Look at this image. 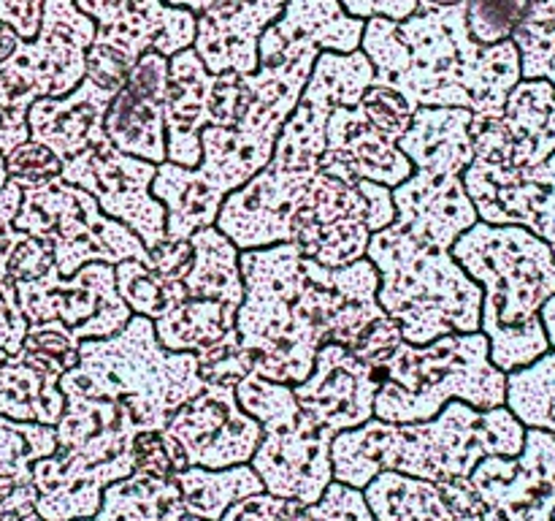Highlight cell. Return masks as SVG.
I'll return each instance as SVG.
<instances>
[{
  "label": "cell",
  "mask_w": 555,
  "mask_h": 521,
  "mask_svg": "<svg viewBox=\"0 0 555 521\" xmlns=\"http://www.w3.org/2000/svg\"><path fill=\"white\" fill-rule=\"evenodd\" d=\"M166 85L168 58L150 49L128 71L122 87L108 103L106 119H103L106 139L119 152L144 157L155 166L168 161Z\"/></svg>",
  "instance_id": "cell-23"
},
{
  "label": "cell",
  "mask_w": 555,
  "mask_h": 521,
  "mask_svg": "<svg viewBox=\"0 0 555 521\" xmlns=\"http://www.w3.org/2000/svg\"><path fill=\"white\" fill-rule=\"evenodd\" d=\"M285 9V0H242L195 16L193 49L211 74H253L258 68V41Z\"/></svg>",
  "instance_id": "cell-28"
},
{
  "label": "cell",
  "mask_w": 555,
  "mask_h": 521,
  "mask_svg": "<svg viewBox=\"0 0 555 521\" xmlns=\"http://www.w3.org/2000/svg\"><path fill=\"white\" fill-rule=\"evenodd\" d=\"M312 521H374L363 488L331 481L318 503L309 505Z\"/></svg>",
  "instance_id": "cell-46"
},
{
  "label": "cell",
  "mask_w": 555,
  "mask_h": 521,
  "mask_svg": "<svg viewBox=\"0 0 555 521\" xmlns=\"http://www.w3.org/2000/svg\"><path fill=\"white\" fill-rule=\"evenodd\" d=\"M54 448H57L54 427L0 416V481L33 483V465L54 454Z\"/></svg>",
  "instance_id": "cell-39"
},
{
  "label": "cell",
  "mask_w": 555,
  "mask_h": 521,
  "mask_svg": "<svg viewBox=\"0 0 555 521\" xmlns=\"http://www.w3.org/2000/svg\"><path fill=\"white\" fill-rule=\"evenodd\" d=\"M553 255H555V244H553ZM540 318H542V326H545V334H547V342H551V351H555V296H551L545 304H542Z\"/></svg>",
  "instance_id": "cell-58"
},
{
  "label": "cell",
  "mask_w": 555,
  "mask_h": 521,
  "mask_svg": "<svg viewBox=\"0 0 555 521\" xmlns=\"http://www.w3.org/2000/svg\"><path fill=\"white\" fill-rule=\"evenodd\" d=\"M220 521H312L309 505L298 499L276 497V494L258 492L238 499L222 513Z\"/></svg>",
  "instance_id": "cell-45"
},
{
  "label": "cell",
  "mask_w": 555,
  "mask_h": 521,
  "mask_svg": "<svg viewBox=\"0 0 555 521\" xmlns=\"http://www.w3.org/2000/svg\"><path fill=\"white\" fill-rule=\"evenodd\" d=\"M466 275L482 288L480 331L491 361L515 372L551 351L540 309L555 296L553 247L524 226L477 220L450 247Z\"/></svg>",
  "instance_id": "cell-4"
},
{
  "label": "cell",
  "mask_w": 555,
  "mask_h": 521,
  "mask_svg": "<svg viewBox=\"0 0 555 521\" xmlns=\"http://www.w3.org/2000/svg\"><path fill=\"white\" fill-rule=\"evenodd\" d=\"M318 171V168H314ZM312 171H280L266 166L225 195L215 226L238 250L291 242V223Z\"/></svg>",
  "instance_id": "cell-24"
},
{
  "label": "cell",
  "mask_w": 555,
  "mask_h": 521,
  "mask_svg": "<svg viewBox=\"0 0 555 521\" xmlns=\"http://www.w3.org/2000/svg\"><path fill=\"white\" fill-rule=\"evenodd\" d=\"M390 195L396 206L393 226L439 247L450 250L461 233L480 220L464 188V174L453 168H412Z\"/></svg>",
  "instance_id": "cell-25"
},
{
  "label": "cell",
  "mask_w": 555,
  "mask_h": 521,
  "mask_svg": "<svg viewBox=\"0 0 555 521\" xmlns=\"http://www.w3.org/2000/svg\"><path fill=\"white\" fill-rule=\"evenodd\" d=\"M396 217L393 195L372 179H341L312 171L291 223V242L301 255L339 269L363 258L374 231Z\"/></svg>",
  "instance_id": "cell-12"
},
{
  "label": "cell",
  "mask_w": 555,
  "mask_h": 521,
  "mask_svg": "<svg viewBox=\"0 0 555 521\" xmlns=\"http://www.w3.org/2000/svg\"><path fill=\"white\" fill-rule=\"evenodd\" d=\"M22 345L30 347V351L43 353V356L54 358V361H60L65 367V372L79 364L81 342L76 340V336L70 334L63 323H57V320H47V323L27 326V334H25V340H22Z\"/></svg>",
  "instance_id": "cell-48"
},
{
  "label": "cell",
  "mask_w": 555,
  "mask_h": 521,
  "mask_svg": "<svg viewBox=\"0 0 555 521\" xmlns=\"http://www.w3.org/2000/svg\"><path fill=\"white\" fill-rule=\"evenodd\" d=\"M152 323H155V334L163 347L198 353L201 347L222 340L236 329V307L225 302H193V298H188Z\"/></svg>",
  "instance_id": "cell-36"
},
{
  "label": "cell",
  "mask_w": 555,
  "mask_h": 521,
  "mask_svg": "<svg viewBox=\"0 0 555 521\" xmlns=\"http://www.w3.org/2000/svg\"><path fill=\"white\" fill-rule=\"evenodd\" d=\"M22 201V188H16L14 182H5L0 188V288H5L11 282L9 277V255L14 250L16 239L22 237V231L14 228L16 209H20Z\"/></svg>",
  "instance_id": "cell-51"
},
{
  "label": "cell",
  "mask_w": 555,
  "mask_h": 521,
  "mask_svg": "<svg viewBox=\"0 0 555 521\" xmlns=\"http://www.w3.org/2000/svg\"><path fill=\"white\" fill-rule=\"evenodd\" d=\"M361 49L374 65V85L401 92L412 109L453 106L499 117L520 81L513 38L477 41L466 3L417 9L404 22L372 16L363 25Z\"/></svg>",
  "instance_id": "cell-2"
},
{
  "label": "cell",
  "mask_w": 555,
  "mask_h": 521,
  "mask_svg": "<svg viewBox=\"0 0 555 521\" xmlns=\"http://www.w3.org/2000/svg\"><path fill=\"white\" fill-rule=\"evenodd\" d=\"M366 258L377 266V302L410 345L480 331L482 288L448 247L390 226L372 233Z\"/></svg>",
  "instance_id": "cell-6"
},
{
  "label": "cell",
  "mask_w": 555,
  "mask_h": 521,
  "mask_svg": "<svg viewBox=\"0 0 555 521\" xmlns=\"http://www.w3.org/2000/svg\"><path fill=\"white\" fill-rule=\"evenodd\" d=\"M507 407L526 429L555 434V351L507 372Z\"/></svg>",
  "instance_id": "cell-37"
},
{
  "label": "cell",
  "mask_w": 555,
  "mask_h": 521,
  "mask_svg": "<svg viewBox=\"0 0 555 521\" xmlns=\"http://www.w3.org/2000/svg\"><path fill=\"white\" fill-rule=\"evenodd\" d=\"M5 182H9V177H5V161H3V155H0V188H3Z\"/></svg>",
  "instance_id": "cell-61"
},
{
  "label": "cell",
  "mask_w": 555,
  "mask_h": 521,
  "mask_svg": "<svg viewBox=\"0 0 555 521\" xmlns=\"http://www.w3.org/2000/svg\"><path fill=\"white\" fill-rule=\"evenodd\" d=\"M3 161L9 182H14L22 190L41 188V185H49L52 179H60V174H63V157L54 155L49 147L38 144L33 139L5 152Z\"/></svg>",
  "instance_id": "cell-42"
},
{
  "label": "cell",
  "mask_w": 555,
  "mask_h": 521,
  "mask_svg": "<svg viewBox=\"0 0 555 521\" xmlns=\"http://www.w3.org/2000/svg\"><path fill=\"white\" fill-rule=\"evenodd\" d=\"M188 516L204 521H220L222 513L238 499L249 494L266 492L263 481L249 465H233L225 470H206V467H184L177 472Z\"/></svg>",
  "instance_id": "cell-35"
},
{
  "label": "cell",
  "mask_w": 555,
  "mask_h": 521,
  "mask_svg": "<svg viewBox=\"0 0 555 521\" xmlns=\"http://www.w3.org/2000/svg\"><path fill=\"white\" fill-rule=\"evenodd\" d=\"M253 103L244 74H211L193 47L168 58L166 150L168 161L195 168L206 128H236Z\"/></svg>",
  "instance_id": "cell-15"
},
{
  "label": "cell",
  "mask_w": 555,
  "mask_h": 521,
  "mask_svg": "<svg viewBox=\"0 0 555 521\" xmlns=\"http://www.w3.org/2000/svg\"><path fill=\"white\" fill-rule=\"evenodd\" d=\"M117 275V291L125 298L133 315L157 320L177 309L188 298L182 280H166L155 275L144 260H122L114 266Z\"/></svg>",
  "instance_id": "cell-40"
},
{
  "label": "cell",
  "mask_w": 555,
  "mask_h": 521,
  "mask_svg": "<svg viewBox=\"0 0 555 521\" xmlns=\"http://www.w3.org/2000/svg\"><path fill=\"white\" fill-rule=\"evenodd\" d=\"M57 269L54 264L52 239L38 237V233H25L16 239L14 250L9 255V277L14 282H33L47 277L49 271Z\"/></svg>",
  "instance_id": "cell-47"
},
{
  "label": "cell",
  "mask_w": 555,
  "mask_h": 521,
  "mask_svg": "<svg viewBox=\"0 0 555 521\" xmlns=\"http://www.w3.org/2000/svg\"><path fill=\"white\" fill-rule=\"evenodd\" d=\"M455 521H480V516H464V519H455Z\"/></svg>",
  "instance_id": "cell-62"
},
{
  "label": "cell",
  "mask_w": 555,
  "mask_h": 521,
  "mask_svg": "<svg viewBox=\"0 0 555 521\" xmlns=\"http://www.w3.org/2000/svg\"><path fill=\"white\" fill-rule=\"evenodd\" d=\"M374 85V65L363 49L318 54L296 109L276 136L269 166L280 171H314L325 152V123L336 106H358Z\"/></svg>",
  "instance_id": "cell-16"
},
{
  "label": "cell",
  "mask_w": 555,
  "mask_h": 521,
  "mask_svg": "<svg viewBox=\"0 0 555 521\" xmlns=\"http://www.w3.org/2000/svg\"><path fill=\"white\" fill-rule=\"evenodd\" d=\"M366 20L350 16L339 0H285L282 14L258 41V68L244 74L253 103L236 128L276 144L296 109L320 52H356Z\"/></svg>",
  "instance_id": "cell-9"
},
{
  "label": "cell",
  "mask_w": 555,
  "mask_h": 521,
  "mask_svg": "<svg viewBox=\"0 0 555 521\" xmlns=\"http://www.w3.org/2000/svg\"><path fill=\"white\" fill-rule=\"evenodd\" d=\"M377 385V367L358 358L350 347L331 342L318 351L309 378L291 389L320 427L339 434L374 418Z\"/></svg>",
  "instance_id": "cell-22"
},
{
  "label": "cell",
  "mask_w": 555,
  "mask_h": 521,
  "mask_svg": "<svg viewBox=\"0 0 555 521\" xmlns=\"http://www.w3.org/2000/svg\"><path fill=\"white\" fill-rule=\"evenodd\" d=\"M358 106L366 114L369 123L377 130H383V134L388 136L390 141H396V144H399L401 136L406 134V128H410L412 123V114H415V109L406 103V98L401 96V92L390 90V87L385 85L369 87Z\"/></svg>",
  "instance_id": "cell-44"
},
{
  "label": "cell",
  "mask_w": 555,
  "mask_h": 521,
  "mask_svg": "<svg viewBox=\"0 0 555 521\" xmlns=\"http://www.w3.org/2000/svg\"><path fill=\"white\" fill-rule=\"evenodd\" d=\"M65 410L54 423L57 448L33 465L36 513L47 521L95 519L103 488L128 478L133 465V418L122 405L60 383Z\"/></svg>",
  "instance_id": "cell-5"
},
{
  "label": "cell",
  "mask_w": 555,
  "mask_h": 521,
  "mask_svg": "<svg viewBox=\"0 0 555 521\" xmlns=\"http://www.w3.org/2000/svg\"><path fill=\"white\" fill-rule=\"evenodd\" d=\"M341 9L358 20H372V16H383V20L404 22L417 11V0H339Z\"/></svg>",
  "instance_id": "cell-55"
},
{
  "label": "cell",
  "mask_w": 555,
  "mask_h": 521,
  "mask_svg": "<svg viewBox=\"0 0 555 521\" xmlns=\"http://www.w3.org/2000/svg\"><path fill=\"white\" fill-rule=\"evenodd\" d=\"M401 342H404V336H401L399 323H396L393 318H388V315H383V318H377L366 331H363L358 345L352 347V353H356L358 358H363L366 364H372V367H379Z\"/></svg>",
  "instance_id": "cell-49"
},
{
  "label": "cell",
  "mask_w": 555,
  "mask_h": 521,
  "mask_svg": "<svg viewBox=\"0 0 555 521\" xmlns=\"http://www.w3.org/2000/svg\"><path fill=\"white\" fill-rule=\"evenodd\" d=\"M95 22L87 49V79L119 90L135 60L155 49L163 58L193 47L195 14L163 0H74Z\"/></svg>",
  "instance_id": "cell-14"
},
{
  "label": "cell",
  "mask_w": 555,
  "mask_h": 521,
  "mask_svg": "<svg viewBox=\"0 0 555 521\" xmlns=\"http://www.w3.org/2000/svg\"><path fill=\"white\" fill-rule=\"evenodd\" d=\"M0 521H47L43 516L36 513V488H33V483H0Z\"/></svg>",
  "instance_id": "cell-52"
},
{
  "label": "cell",
  "mask_w": 555,
  "mask_h": 521,
  "mask_svg": "<svg viewBox=\"0 0 555 521\" xmlns=\"http://www.w3.org/2000/svg\"><path fill=\"white\" fill-rule=\"evenodd\" d=\"M553 521H555V510H553Z\"/></svg>",
  "instance_id": "cell-64"
},
{
  "label": "cell",
  "mask_w": 555,
  "mask_h": 521,
  "mask_svg": "<svg viewBox=\"0 0 555 521\" xmlns=\"http://www.w3.org/2000/svg\"><path fill=\"white\" fill-rule=\"evenodd\" d=\"M439 494L448 503L450 513L455 519H464V516H480L482 503L477 497V488L472 486L469 478H448V481H439Z\"/></svg>",
  "instance_id": "cell-56"
},
{
  "label": "cell",
  "mask_w": 555,
  "mask_h": 521,
  "mask_svg": "<svg viewBox=\"0 0 555 521\" xmlns=\"http://www.w3.org/2000/svg\"><path fill=\"white\" fill-rule=\"evenodd\" d=\"M20 41H22V38L16 36V33L11 30L5 22H0V63H3L5 58H11V52H14L16 43H20Z\"/></svg>",
  "instance_id": "cell-59"
},
{
  "label": "cell",
  "mask_w": 555,
  "mask_h": 521,
  "mask_svg": "<svg viewBox=\"0 0 555 521\" xmlns=\"http://www.w3.org/2000/svg\"><path fill=\"white\" fill-rule=\"evenodd\" d=\"M14 228L52 239L54 264L63 277L92 260L117 266L122 260H146L150 255L125 223L108 217L87 190L65 179L22 190Z\"/></svg>",
  "instance_id": "cell-13"
},
{
  "label": "cell",
  "mask_w": 555,
  "mask_h": 521,
  "mask_svg": "<svg viewBox=\"0 0 555 521\" xmlns=\"http://www.w3.org/2000/svg\"><path fill=\"white\" fill-rule=\"evenodd\" d=\"M41 16L43 0H0V22H5L22 41L38 36Z\"/></svg>",
  "instance_id": "cell-54"
},
{
  "label": "cell",
  "mask_w": 555,
  "mask_h": 521,
  "mask_svg": "<svg viewBox=\"0 0 555 521\" xmlns=\"http://www.w3.org/2000/svg\"><path fill=\"white\" fill-rule=\"evenodd\" d=\"M453 3H466V0H417V9H442Z\"/></svg>",
  "instance_id": "cell-60"
},
{
  "label": "cell",
  "mask_w": 555,
  "mask_h": 521,
  "mask_svg": "<svg viewBox=\"0 0 555 521\" xmlns=\"http://www.w3.org/2000/svg\"><path fill=\"white\" fill-rule=\"evenodd\" d=\"M244 302L236 309L238 342L253 374L298 385L323 345L356 347L383 318L377 266L363 255L331 269L301 255L293 242L238 250Z\"/></svg>",
  "instance_id": "cell-1"
},
{
  "label": "cell",
  "mask_w": 555,
  "mask_h": 521,
  "mask_svg": "<svg viewBox=\"0 0 555 521\" xmlns=\"http://www.w3.org/2000/svg\"><path fill=\"white\" fill-rule=\"evenodd\" d=\"M155 174V163L119 152L106 139L63 161L60 179L87 190L108 217L125 223L150 250L166 239V206L152 195Z\"/></svg>",
  "instance_id": "cell-18"
},
{
  "label": "cell",
  "mask_w": 555,
  "mask_h": 521,
  "mask_svg": "<svg viewBox=\"0 0 555 521\" xmlns=\"http://www.w3.org/2000/svg\"><path fill=\"white\" fill-rule=\"evenodd\" d=\"M144 264L166 280H182L193 266V244H190V239L166 237L160 244L150 247Z\"/></svg>",
  "instance_id": "cell-50"
},
{
  "label": "cell",
  "mask_w": 555,
  "mask_h": 521,
  "mask_svg": "<svg viewBox=\"0 0 555 521\" xmlns=\"http://www.w3.org/2000/svg\"><path fill=\"white\" fill-rule=\"evenodd\" d=\"M469 481L482 503L480 521H553L555 434L526 429L518 456H486Z\"/></svg>",
  "instance_id": "cell-19"
},
{
  "label": "cell",
  "mask_w": 555,
  "mask_h": 521,
  "mask_svg": "<svg viewBox=\"0 0 555 521\" xmlns=\"http://www.w3.org/2000/svg\"><path fill=\"white\" fill-rule=\"evenodd\" d=\"M469 125V109H415L410 128L399 139V150L410 157L412 168H453L464 174L475 157Z\"/></svg>",
  "instance_id": "cell-30"
},
{
  "label": "cell",
  "mask_w": 555,
  "mask_h": 521,
  "mask_svg": "<svg viewBox=\"0 0 555 521\" xmlns=\"http://www.w3.org/2000/svg\"><path fill=\"white\" fill-rule=\"evenodd\" d=\"M182 488L177 475L160 478L146 472H130L128 478L103 488L101 508L92 521H184Z\"/></svg>",
  "instance_id": "cell-33"
},
{
  "label": "cell",
  "mask_w": 555,
  "mask_h": 521,
  "mask_svg": "<svg viewBox=\"0 0 555 521\" xmlns=\"http://www.w3.org/2000/svg\"><path fill=\"white\" fill-rule=\"evenodd\" d=\"M27 318L20 309V298H16L14 280L5 288H0V347L3 351H20L22 340L27 334Z\"/></svg>",
  "instance_id": "cell-53"
},
{
  "label": "cell",
  "mask_w": 555,
  "mask_h": 521,
  "mask_svg": "<svg viewBox=\"0 0 555 521\" xmlns=\"http://www.w3.org/2000/svg\"><path fill=\"white\" fill-rule=\"evenodd\" d=\"M168 5H177V9H188L190 14L201 16L206 11H217V9H225V5L233 3H242V0H163Z\"/></svg>",
  "instance_id": "cell-57"
},
{
  "label": "cell",
  "mask_w": 555,
  "mask_h": 521,
  "mask_svg": "<svg viewBox=\"0 0 555 521\" xmlns=\"http://www.w3.org/2000/svg\"><path fill=\"white\" fill-rule=\"evenodd\" d=\"M509 38L520 54V79H547L555 87V0H526Z\"/></svg>",
  "instance_id": "cell-38"
},
{
  "label": "cell",
  "mask_w": 555,
  "mask_h": 521,
  "mask_svg": "<svg viewBox=\"0 0 555 521\" xmlns=\"http://www.w3.org/2000/svg\"><path fill=\"white\" fill-rule=\"evenodd\" d=\"M320 171L341 179H372L393 190L412 174V163L396 141L374 128L361 106H336L325 123Z\"/></svg>",
  "instance_id": "cell-26"
},
{
  "label": "cell",
  "mask_w": 555,
  "mask_h": 521,
  "mask_svg": "<svg viewBox=\"0 0 555 521\" xmlns=\"http://www.w3.org/2000/svg\"><path fill=\"white\" fill-rule=\"evenodd\" d=\"M369 510L377 521H455L434 481L383 470L363 486Z\"/></svg>",
  "instance_id": "cell-34"
},
{
  "label": "cell",
  "mask_w": 555,
  "mask_h": 521,
  "mask_svg": "<svg viewBox=\"0 0 555 521\" xmlns=\"http://www.w3.org/2000/svg\"><path fill=\"white\" fill-rule=\"evenodd\" d=\"M63 372V364L25 345L14 353L0 347V416L54 427L65 410Z\"/></svg>",
  "instance_id": "cell-29"
},
{
  "label": "cell",
  "mask_w": 555,
  "mask_h": 521,
  "mask_svg": "<svg viewBox=\"0 0 555 521\" xmlns=\"http://www.w3.org/2000/svg\"><path fill=\"white\" fill-rule=\"evenodd\" d=\"M20 309L27 323L57 320L79 342L112 336L133 318L130 307L117 291V275L112 264L92 260L70 277L57 269L33 282H14Z\"/></svg>",
  "instance_id": "cell-17"
},
{
  "label": "cell",
  "mask_w": 555,
  "mask_h": 521,
  "mask_svg": "<svg viewBox=\"0 0 555 521\" xmlns=\"http://www.w3.org/2000/svg\"><path fill=\"white\" fill-rule=\"evenodd\" d=\"M195 358H198L201 380L211 385H231V389H236L238 380H244L253 372V364H249L247 351L238 342L236 329L228 336H222V340L201 347Z\"/></svg>",
  "instance_id": "cell-41"
},
{
  "label": "cell",
  "mask_w": 555,
  "mask_h": 521,
  "mask_svg": "<svg viewBox=\"0 0 555 521\" xmlns=\"http://www.w3.org/2000/svg\"><path fill=\"white\" fill-rule=\"evenodd\" d=\"M117 90L81 79L70 92L57 98H38L27 112L30 139L49 147L63 161L106 141L103 119Z\"/></svg>",
  "instance_id": "cell-27"
},
{
  "label": "cell",
  "mask_w": 555,
  "mask_h": 521,
  "mask_svg": "<svg viewBox=\"0 0 555 521\" xmlns=\"http://www.w3.org/2000/svg\"><path fill=\"white\" fill-rule=\"evenodd\" d=\"M92 38L95 22L74 0H43L38 36L16 43L0 63V155L30 139L33 101L65 96L85 79Z\"/></svg>",
  "instance_id": "cell-11"
},
{
  "label": "cell",
  "mask_w": 555,
  "mask_h": 521,
  "mask_svg": "<svg viewBox=\"0 0 555 521\" xmlns=\"http://www.w3.org/2000/svg\"><path fill=\"white\" fill-rule=\"evenodd\" d=\"M166 432L182 445L188 465L225 470L249 465L263 429L238 405L231 385L206 383L168 418Z\"/></svg>",
  "instance_id": "cell-20"
},
{
  "label": "cell",
  "mask_w": 555,
  "mask_h": 521,
  "mask_svg": "<svg viewBox=\"0 0 555 521\" xmlns=\"http://www.w3.org/2000/svg\"><path fill=\"white\" fill-rule=\"evenodd\" d=\"M184 521H204V519H195V516H188V519H184Z\"/></svg>",
  "instance_id": "cell-63"
},
{
  "label": "cell",
  "mask_w": 555,
  "mask_h": 521,
  "mask_svg": "<svg viewBox=\"0 0 555 521\" xmlns=\"http://www.w3.org/2000/svg\"><path fill=\"white\" fill-rule=\"evenodd\" d=\"M526 427L507 405L477 410L450 399L428 421L390 423L369 418L356 429L339 432L331 443L334 481L363 488L383 470L423 481L469 478L486 456H518Z\"/></svg>",
  "instance_id": "cell-3"
},
{
  "label": "cell",
  "mask_w": 555,
  "mask_h": 521,
  "mask_svg": "<svg viewBox=\"0 0 555 521\" xmlns=\"http://www.w3.org/2000/svg\"><path fill=\"white\" fill-rule=\"evenodd\" d=\"M502 123L513 144L515 168L545 163L555 152V87L547 79H520L509 90Z\"/></svg>",
  "instance_id": "cell-31"
},
{
  "label": "cell",
  "mask_w": 555,
  "mask_h": 521,
  "mask_svg": "<svg viewBox=\"0 0 555 521\" xmlns=\"http://www.w3.org/2000/svg\"><path fill=\"white\" fill-rule=\"evenodd\" d=\"M377 372L374 418L379 421H428L450 399L477 410L507 405V372L491 361V342L482 331L444 334L428 345L401 342Z\"/></svg>",
  "instance_id": "cell-8"
},
{
  "label": "cell",
  "mask_w": 555,
  "mask_h": 521,
  "mask_svg": "<svg viewBox=\"0 0 555 521\" xmlns=\"http://www.w3.org/2000/svg\"><path fill=\"white\" fill-rule=\"evenodd\" d=\"M233 391L238 405L263 429L249 467L258 472L266 492L304 505L318 503L334 481L331 443L336 434L298 405L291 385L249 372Z\"/></svg>",
  "instance_id": "cell-10"
},
{
  "label": "cell",
  "mask_w": 555,
  "mask_h": 521,
  "mask_svg": "<svg viewBox=\"0 0 555 521\" xmlns=\"http://www.w3.org/2000/svg\"><path fill=\"white\" fill-rule=\"evenodd\" d=\"M133 472H146V475L173 478L188 465L182 445L166 432V429H150L133 437Z\"/></svg>",
  "instance_id": "cell-43"
},
{
  "label": "cell",
  "mask_w": 555,
  "mask_h": 521,
  "mask_svg": "<svg viewBox=\"0 0 555 521\" xmlns=\"http://www.w3.org/2000/svg\"><path fill=\"white\" fill-rule=\"evenodd\" d=\"M464 188L480 220L491 226H524L551 247L555 244V152L531 168L472 157L464 171Z\"/></svg>",
  "instance_id": "cell-21"
},
{
  "label": "cell",
  "mask_w": 555,
  "mask_h": 521,
  "mask_svg": "<svg viewBox=\"0 0 555 521\" xmlns=\"http://www.w3.org/2000/svg\"><path fill=\"white\" fill-rule=\"evenodd\" d=\"M193 266L182 277L193 302H225L238 309L244 302V280L238 269V247L217 226L201 228L190 237ZM184 298V302H188Z\"/></svg>",
  "instance_id": "cell-32"
},
{
  "label": "cell",
  "mask_w": 555,
  "mask_h": 521,
  "mask_svg": "<svg viewBox=\"0 0 555 521\" xmlns=\"http://www.w3.org/2000/svg\"><path fill=\"white\" fill-rule=\"evenodd\" d=\"M60 383L122 405L139 432L166 429L168 418L206 385L195 353L163 347L144 315H133L117 334L81 342L79 364Z\"/></svg>",
  "instance_id": "cell-7"
}]
</instances>
